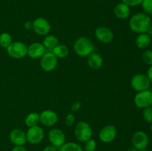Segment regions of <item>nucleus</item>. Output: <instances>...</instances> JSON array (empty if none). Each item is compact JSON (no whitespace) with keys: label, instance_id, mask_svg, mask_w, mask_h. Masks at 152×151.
Listing matches in <instances>:
<instances>
[{"label":"nucleus","instance_id":"nucleus-20","mask_svg":"<svg viewBox=\"0 0 152 151\" xmlns=\"http://www.w3.org/2000/svg\"><path fill=\"white\" fill-rule=\"evenodd\" d=\"M42 44L45 49L53 50V49L59 44V39L55 36L47 35L43 40Z\"/></svg>","mask_w":152,"mask_h":151},{"label":"nucleus","instance_id":"nucleus-22","mask_svg":"<svg viewBox=\"0 0 152 151\" xmlns=\"http://www.w3.org/2000/svg\"><path fill=\"white\" fill-rule=\"evenodd\" d=\"M52 53L57 58H65L69 53V49L65 44H58L53 49Z\"/></svg>","mask_w":152,"mask_h":151},{"label":"nucleus","instance_id":"nucleus-2","mask_svg":"<svg viewBox=\"0 0 152 151\" xmlns=\"http://www.w3.org/2000/svg\"><path fill=\"white\" fill-rule=\"evenodd\" d=\"M74 50L78 56L88 57L94 50V46L88 38L85 36L79 37L74 44Z\"/></svg>","mask_w":152,"mask_h":151},{"label":"nucleus","instance_id":"nucleus-15","mask_svg":"<svg viewBox=\"0 0 152 151\" xmlns=\"http://www.w3.org/2000/svg\"><path fill=\"white\" fill-rule=\"evenodd\" d=\"M45 53V47L41 43L34 42L28 47L27 56H29L31 59H39Z\"/></svg>","mask_w":152,"mask_h":151},{"label":"nucleus","instance_id":"nucleus-18","mask_svg":"<svg viewBox=\"0 0 152 151\" xmlns=\"http://www.w3.org/2000/svg\"><path fill=\"white\" fill-rule=\"evenodd\" d=\"M88 65L91 69L99 70L103 65V59L100 55L93 52L88 56Z\"/></svg>","mask_w":152,"mask_h":151},{"label":"nucleus","instance_id":"nucleus-7","mask_svg":"<svg viewBox=\"0 0 152 151\" xmlns=\"http://www.w3.org/2000/svg\"><path fill=\"white\" fill-rule=\"evenodd\" d=\"M134 104L137 107L145 109L152 106V92L146 90L137 92L134 96Z\"/></svg>","mask_w":152,"mask_h":151},{"label":"nucleus","instance_id":"nucleus-25","mask_svg":"<svg viewBox=\"0 0 152 151\" xmlns=\"http://www.w3.org/2000/svg\"><path fill=\"white\" fill-rule=\"evenodd\" d=\"M141 5L145 14L152 15V0H143Z\"/></svg>","mask_w":152,"mask_h":151},{"label":"nucleus","instance_id":"nucleus-33","mask_svg":"<svg viewBox=\"0 0 152 151\" xmlns=\"http://www.w3.org/2000/svg\"><path fill=\"white\" fill-rule=\"evenodd\" d=\"M25 28L26 30H31L33 28V22H26L25 23Z\"/></svg>","mask_w":152,"mask_h":151},{"label":"nucleus","instance_id":"nucleus-6","mask_svg":"<svg viewBox=\"0 0 152 151\" xmlns=\"http://www.w3.org/2000/svg\"><path fill=\"white\" fill-rule=\"evenodd\" d=\"M58 65V58L52 52L45 53L40 58V66L45 72H51Z\"/></svg>","mask_w":152,"mask_h":151},{"label":"nucleus","instance_id":"nucleus-16","mask_svg":"<svg viewBox=\"0 0 152 151\" xmlns=\"http://www.w3.org/2000/svg\"><path fill=\"white\" fill-rule=\"evenodd\" d=\"M10 139L16 146H24L27 142L26 133L21 129H14L10 132Z\"/></svg>","mask_w":152,"mask_h":151},{"label":"nucleus","instance_id":"nucleus-21","mask_svg":"<svg viewBox=\"0 0 152 151\" xmlns=\"http://www.w3.org/2000/svg\"><path fill=\"white\" fill-rule=\"evenodd\" d=\"M25 123L28 127L37 126L39 123V114L37 113H31L25 118Z\"/></svg>","mask_w":152,"mask_h":151},{"label":"nucleus","instance_id":"nucleus-4","mask_svg":"<svg viewBox=\"0 0 152 151\" xmlns=\"http://www.w3.org/2000/svg\"><path fill=\"white\" fill-rule=\"evenodd\" d=\"M6 49L9 56L16 59H22L28 53V47L22 41H13Z\"/></svg>","mask_w":152,"mask_h":151},{"label":"nucleus","instance_id":"nucleus-23","mask_svg":"<svg viewBox=\"0 0 152 151\" xmlns=\"http://www.w3.org/2000/svg\"><path fill=\"white\" fill-rule=\"evenodd\" d=\"M59 151H84L83 148L79 144L75 142L65 143L59 147Z\"/></svg>","mask_w":152,"mask_h":151},{"label":"nucleus","instance_id":"nucleus-3","mask_svg":"<svg viewBox=\"0 0 152 151\" xmlns=\"http://www.w3.org/2000/svg\"><path fill=\"white\" fill-rule=\"evenodd\" d=\"M76 139L80 142H86L91 139L92 130L88 122L85 121H80L76 124L74 130Z\"/></svg>","mask_w":152,"mask_h":151},{"label":"nucleus","instance_id":"nucleus-14","mask_svg":"<svg viewBox=\"0 0 152 151\" xmlns=\"http://www.w3.org/2000/svg\"><path fill=\"white\" fill-rule=\"evenodd\" d=\"M95 36L101 42L108 44L114 39V33L106 27H99L95 30Z\"/></svg>","mask_w":152,"mask_h":151},{"label":"nucleus","instance_id":"nucleus-26","mask_svg":"<svg viewBox=\"0 0 152 151\" xmlns=\"http://www.w3.org/2000/svg\"><path fill=\"white\" fill-rule=\"evenodd\" d=\"M96 148V142L94 139H89L85 142L83 150L84 151H95Z\"/></svg>","mask_w":152,"mask_h":151},{"label":"nucleus","instance_id":"nucleus-31","mask_svg":"<svg viewBox=\"0 0 152 151\" xmlns=\"http://www.w3.org/2000/svg\"><path fill=\"white\" fill-rule=\"evenodd\" d=\"M80 107H81V103L80 102H76L71 105V109L73 112H77L80 109Z\"/></svg>","mask_w":152,"mask_h":151},{"label":"nucleus","instance_id":"nucleus-30","mask_svg":"<svg viewBox=\"0 0 152 151\" xmlns=\"http://www.w3.org/2000/svg\"><path fill=\"white\" fill-rule=\"evenodd\" d=\"M65 124H66L68 127H71L75 122V116L73 113H69L66 115L65 119Z\"/></svg>","mask_w":152,"mask_h":151},{"label":"nucleus","instance_id":"nucleus-38","mask_svg":"<svg viewBox=\"0 0 152 151\" xmlns=\"http://www.w3.org/2000/svg\"><path fill=\"white\" fill-rule=\"evenodd\" d=\"M139 151H148V150L146 149H144V150H139Z\"/></svg>","mask_w":152,"mask_h":151},{"label":"nucleus","instance_id":"nucleus-10","mask_svg":"<svg viewBox=\"0 0 152 151\" xmlns=\"http://www.w3.org/2000/svg\"><path fill=\"white\" fill-rule=\"evenodd\" d=\"M50 24L46 19L39 17L33 22V28L34 32L40 36H46L50 31Z\"/></svg>","mask_w":152,"mask_h":151},{"label":"nucleus","instance_id":"nucleus-32","mask_svg":"<svg viewBox=\"0 0 152 151\" xmlns=\"http://www.w3.org/2000/svg\"><path fill=\"white\" fill-rule=\"evenodd\" d=\"M11 151H28L23 146H15Z\"/></svg>","mask_w":152,"mask_h":151},{"label":"nucleus","instance_id":"nucleus-27","mask_svg":"<svg viewBox=\"0 0 152 151\" xmlns=\"http://www.w3.org/2000/svg\"><path fill=\"white\" fill-rule=\"evenodd\" d=\"M142 58L143 62L146 65L151 66L152 65V50H145L142 53Z\"/></svg>","mask_w":152,"mask_h":151},{"label":"nucleus","instance_id":"nucleus-13","mask_svg":"<svg viewBox=\"0 0 152 151\" xmlns=\"http://www.w3.org/2000/svg\"><path fill=\"white\" fill-rule=\"evenodd\" d=\"M58 121V115L51 110H45L39 114V122L46 127H52Z\"/></svg>","mask_w":152,"mask_h":151},{"label":"nucleus","instance_id":"nucleus-17","mask_svg":"<svg viewBox=\"0 0 152 151\" xmlns=\"http://www.w3.org/2000/svg\"><path fill=\"white\" fill-rule=\"evenodd\" d=\"M114 13L117 18L120 19H126L130 16L131 9L129 6L120 2L114 7Z\"/></svg>","mask_w":152,"mask_h":151},{"label":"nucleus","instance_id":"nucleus-12","mask_svg":"<svg viewBox=\"0 0 152 151\" xmlns=\"http://www.w3.org/2000/svg\"><path fill=\"white\" fill-rule=\"evenodd\" d=\"M117 134V130L115 126L108 124L100 130L99 138L101 142L104 143H110L115 139Z\"/></svg>","mask_w":152,"mask_h":151},{"label":"nucleus","instance_id":"nucleus-8","mask_svg":"<svg viewBox=\"0 0 152 151\" xmlns=\"http://www.w3.org/2000/svg\"><path fill=\"white\" fill-rule=\"evenodd\" d=\"M44 130L39 126L29 127L26 133L27 142L31 144H37L44 139Z\"/></svg>","mask_w":152,"mask_h":151},{"label":"nucleus","instance_id":"nucleus-37","mask_svg":"<svg viewBox=\"0 0 152 151\" xmlns=\"http://www.w3.org/2000/svg\"><path fill=\"white\" fill-rule=\"evenodd\" d=\"M127 151H139V150H137L136 148L132 146V147H129V149H128Z\"/></svg>","mask_w":152,"mask_h":151},{"label":"nucleus","instance_id":"nucleus-34","mask_svg":"<svg viewBox=\"0 0 152 151\" xmlns=\"http://www.w3.org/2000/svg\"><path fill=\"white\" fill-rule=\"evenodd\" d=\"M147 76L149 78L151 83H152V65L150 66V68H148V71H147Z\"/></svg>","mask_w":152,"mask_h":151},{"label":"nucleus","instance_id":"nucleus-36","mask_svg":"<svg viewBox=\"0 0 152 151\" xmlns=\"http://www.w3.org/2000/svg\"><path fill=\"white\" fill-rule=\"evenodd\" d=\"M147 33L150 36V37H152V25H151L150 28H148V31H147Z\"/></svg>","mask_w":152,"mask_h":151},{"label":"nucleus","instance_id":"nucleus-1","mask_svg":"<svg viewBox=\"0 0 152 151\" xmlns=\"http://www.w3.org/2000/svg\"><path fill=\"white\" fill-rule=\"evenodd\" d=\"M151 25L150 16L145 13H137L133 15L129 20V28L133 32L137 33H147Z\"/></svg>","mask_w":152,"mask_h":151},{"label":"nucleus","instance_id":"nucleus-19","mask_svg":"<svg viewBox=\"0 0 152 151\" xmlns=\"http://www.w3.org/2000/svg\"><path fill=\"white\" fill-rule=\"evenodd\" d=\"M151 42V37L147 33H140L137 36L135 40L137 47L141 50L146 49Z\"/></svg>","mask_w":152,"mask_h":151},{"label":"nucleus","instance_id":"nucleus-29","mask_svg":"<svg viewBox=\"0 0 152 151\" xmlns=\"http://www.w3.org/2000/svg\"><path fill=\"white\" fill-rule=\"evenodd\" d=\"M143 0H122V2L127 4L129 7H136L140 5Z\"/></svg>","mask_w":152,"mask_h":151},{"label":"nucleus","instance_id":"nucleus-28","mask_svg":"<svg viewBox=\"0 0 152 151\" xmlns=\"http://www.w3.org/2000/svg\"><path fill=\"white\" fill-rule=\"evenodd\" d=\"M142 117L146 122L152 124V107H148L143 109Z\"/></svg>","mask_w":152,"mask_h":151},{"label":"nucleus","instance_id":"nucleus-5","mask_svg":"<svg viewBox=\"0 0 152 151\" xmlns=\"http://www.w3.org/2000/svg\"><path fill=\"white\" fill-rule=\"evenodd\" d=\"M131 85L132 88L137 92L143 91L148 90L151 85V81L147 75L142 73L137 74L134 76L131 81Z\"/></svg>","mask_w":152,"mask_h":151},{"label":"nucleus","instance_id":"nucleus-11","mask_svg":"<svg viewBox=\"0 0 152 151\" xmlns=\"http://www.w3.org/2000/svg\"><path fill=\"white\" fill-rule=\"evenodd\" d=\"M48 140L55 147H60L65 143V135L62 130L53 128L48 132Z\"/></svg>","mask_w":152,"mask_h":151},{"label":"nucleus","instance_id":"nucleus-24","mask_svg":"<svg viewBox=\"0 0 152 151\" xmlns=\"http://www.w3.org/2000/svg\"><path fill=\"white\" fill-rule=\"evenodd\" d=\"M12 41V37L8 33H2L0 34V46L4 48H7Z\"/></svg>","mask_w":152,"mask_h":151},{"label":"nucleus","instance_id":"nucleus-35","mask_svg":"<svg viewBox=\"0 0 152 151\" xmlns=\"http://www.w3.org/2000/svg\"><path fill=\"white\" fill-rule=\"evenodd\" d=\"M42 151H57V150L53 146H48L45 147Z\"/></svg>","mask_w":152,"mask_h":151},{"label":"nucleus","instance_id":"nucleus-9","mask_svg":"<svg viewBox=\"0 0 152 151\" xmlns=\"http://www.w3.org/2000/svg\"><path fill=\"white\" fill-rule=\"evenodd\" d=\"M132 146L138 150L146 149L149 143L148 136L145 132L137 131L134 133L132 139Z\"/></svg>","mask_w":152,"mask_h":151}]
</instances>
